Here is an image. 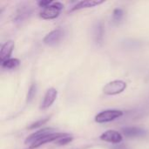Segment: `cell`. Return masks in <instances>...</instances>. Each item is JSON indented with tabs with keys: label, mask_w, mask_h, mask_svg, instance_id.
<instances>
[{
	"label": "cell",
	"mask_w": 149,
	"mask_h": 149,
	"mask_svg": "<svg viewBox=\"0 0 149 149\" xmlns=\"http://www.w3.org/2000/svg\"><path fill=\"white\" fill-rule=\"evenodd\" d=\"M123 114V112L120 110H106L100 112L95 116V121L97 123H107L122 117Z\"/></svg>",
	"instance_id": "cell-1"
},
{
	"label": "cell",
	"mask_w": 149,
	"mask_h": 149,
	"mask_svg": "<svg viewBox=\"0 0 149 149\" xmlns=\"http://www.w3.org/2000/svg\"><path fill=\"white\" fill-rule=\"evenodd\" d=\"M63 7L64 5L59 2L52 3L40 12V17L43 19H54L59 16Z\"/></svg>",
	"instance_id": "cell-2"
},
{
	"label": "cell",
	"mask_w": 149,
	"mask_h": 149,
	"mask_svg": "<svg viewBox=\"0 0 149 149\" xmlns=\"http://www.w3.org/2000/svg\"><path fill=\"white\" fill-rule=\"evenodd\" d=\"M127 85L122 80H113L107 83L103 87V93L107 95H117L121 93L127 88Z\"/></svg>",
	"instance_id": "cell-3"
},
{
	"label": "cell",
	"mask_w": 149,
	"mask_h": 149,
	"mask_svg": "<svg viewBox=\"0 0 149 149\" xmlns=\"http://www.w3.org/2000/svg\"><path fill=\"white\" fill-rule=\"evenodd\" d=\"M65 136H68L67 134H63V133H52V134H47L45 135V137L41 138L40 140L35 141L34 143H32L30 147L31 149H34L38 148V147H41L45 144H47L49 142H55L57 141L58 140L61 139V138H64Z\"/></svg>",
	"instance_id": "cell-4"
},
{
	"label": "cell",
	"mask_w": 149,
	"mask_h": 149,
	"mask_svg": "<svg viewBox=\"0 0 149 149\" xmlns=\"http://www.w3.org/2000/svg\"><path fill=\"white\" fill-rule=\"evenodd\" d=\"M55 129L54 128H52V127H46V128H42L33 134H31L30 136H28L25 140V144H32L34 143L35 141L40 140L41 138L45 137V135L47 134H52L54 133Z\"/></svg>",
	"instance_id": "cell-5"
},
{
	"label": "cell",
	"mask_w": 149,
	"mask_h": 149,
	"mask_svg": "<svg viewBox=\"0 0 149 149\" xmlns=\"http://www.w3.org/2000/svg\"><path fill=\"white\" fill-rule=\"evenodd\" d=\"M100 140L107 141V142L118 144L122 141L123 138H122V135L119 132L115 130H107L100 135Z\"/></svg>",
	"instance_id": "cell-6"
},
{
	"label": "cell",
	"mask_w": 149,
	"mask_h": 149,
	"mask_svg": "<svg viewBox=\"0 0 149 149\" xmlns=\"http://www.w3.org/2000/svg\"><path fill=\"white\" fill-rule=\"evenodd\" d=\"M64 35V32L61 29H56L54 31H52L51 32H49L43 39V42L45 45H56L57 43H58L60 41V39L62 38Z\"/></svg>",
	"instance_id": "cell-7"
},
{
	"label": "cell",
	"mask_w": 149,
	"mask_h": 149,
	"mask_svg": "<svg viewBox=\"0 0 149 149\" xmlns=\"http://www.w3.org/2000/svg\"><path fill=\"white\" fill-rule=\"evenodd\" d=\"M57 96H58V91L55 88L48 89L45 95V97H44V100H43V101L41 103L40 108L41 109L49 108L53 104V102L56 100Z\"/></svg>",
	"instance_id": "cell-8"
},
{
	"label": "cell",
	"mask_w": 149,
	"mask_h": 149,
	"mask_svg": "<svg viewBox=\"0 0 149 149\" xmlns=\"http://www.w3.org/2000/svg\"><path fill=\"white\" fill-rule=\"evenodd\" d=\"M14 46H15V44L11 40L7 41L6 43H4L2 45L1 51H0V61H1V63H3L6 60L10 59V57L12 53Z\"/></svg>",
	"instance_id": "cell-9"
},
{
	"label": "cell",
	"mask_w": 149,
	"mask_h": 149,
	"mask_svg": "<svg viewBox=\"0 0 149 149\" xmlns=\"http://www.w3.org/2000/svg\"><path fill=\"white\" fill-rule=\"evenodd\" d=\"M122 133L127 137H141L147 134V131L143 128L138 127H127L122 128Z\"/></svg>",
	"instance_id": "cell-10"
},
{
	"label": "cell",
	"mask_w": 149,
	"mask_h": 149,
	"mask_svg": "<svg viewBox=\"0 0 149 149\" xmlns=\"http://www.w3.org/2000/svg\"><path fill=\"white\" fill-rule=\"evenodd\" d=\"M104 1L103 0H86V1H80L74 7H72L71 9V11H74V10H79L81 9H86V8H93L95 6H98L101 3H103Z\"/></svg>",
	"instance_id": "cell-11"
},
{
	"label": "cell",
	"mask_w": 149,
	"mask_h": 149,
	"mask_svg": "<svg viewBox=\"0 0 149 149\" xmlns=\"http://www.w3.org/2000/svg\"><path fill=\"white\" fill-rule=\"evenodd\" d=\"M31 13L30 8L27 6H22L18 9V10L17 11V15L15 17V21L16 22H21L22 20H24V18H26Z\"/></svg>",
	"instance_id": "cell-12"
},
{
	"label": "cell",
	"mask_w": 149,
	"mask_h": 149,
	"mask_svg": "<svg viewBox=\"0 0 149 149\" xmlns=\"http://www.w3.org/2000/svg\"><path fill=\"white\" fill-rule=\"evenodd\" d=\"M103 37H104V29L103 25L101 23L97 24L95 30H94V38L95 41L97 44H101L103 41Z\"/></svg>",
	"instance_id": "cell-13"
},
{
	"label": "cell",
	"mask_w": 149,
	"mask_h": 149,
	"mask_svg": "<svg viewBox=\"0 0 149 149\" xmlns=\"http://www.w3.org/2000/svg\"><path fill=\"white\" fill-rule=\"evenodd\" d=\"M20 65V60L17 58H10L5 62L2 63V66L7 69H14Z\"/></svg>",
	"instance_id": "cell-14"
},
{
	"label": "cell",
	"mask_w": 149,
	"mask_h": 149,
	"mask_svg": "<svg viewBox=\"0 0 149 149\" xmlns=\"http://www.w3.org/2000/svg\"><path fill=\"white\" fill-rule=\"evenodd\" d=\"M50 118H51V116L46 117V118H45V119H41V120H38V121H36V122L32 123L31 125H30L27 128H28V129H30V130H31V129H35V128H38V127H41V126L45 125L47 121H49V120H50Z\"/></svg>",
	"instance_id": "cell-15"
},
{
	"label": "cell",
	"mask_w": 149,
	"mask_h": 149,
	"mask_svg": "<svg viewBox=\"0 0 149 149\" xmlns=\"http://www.w3.org/2000/svg\"><path fill=\"white\" fill-rule=\"evenodd\" d=\"M123 15H124V12L121 9H115L113 10V19L114 22L118 23L120 22L122 17H123Z\"/></svg>",
	"instance_id": "cell-16"
},
{
	"label": "cell",
	"mask_w": 149,
	"mask_h": 149,
	"mask_svg": "<svg viewBox=\"0 0 149 149\" xmlns=\"http://www.w3.org/2000/svg\"><path fill=\"white\" fill-rule=\"evenodd\" d=\"M36 91H37V86L36 84H32L28 91V93H27V102H31L33 98L35 97V94H36Z\"/></svg>",
	"instance_id": "cell-17"
},
{
	"label": "cell",
	"mask_w": 149,
	"mask_h": 149,
	"mask_svg": "<svg viewBox=\"0 0 149 149\" xmlns=\"http://www.w3.org/2000/svg\"><path fill=\"white\" fill-rule=\"evenodd\" d=\"M72 141V137L71 136H65L64 138H61L59 140H58L57 141H55V144L56 145H58V146H63V145H66L68 144L69 142H71Z\"/></svg>",
	"instance_id": "cell-18"
},
{
	"label": "cell",
	"mask_w": 149,
	"mask_h": 149,
	"mask_svg": "<svg viewBox=\"0 0 149 149\" xmlns=\"http://www.w3.org/2000/svg\"><path fill=\"white\" fill-rule=\"evenodd\" d=\"M52 3L53 2L52 0H40V1L38 2V4L39 7H43L45 9V8L48 7L49 5H51Z\"/></svg>",
	"instance_id": "cell-19"
}]
</instances>
